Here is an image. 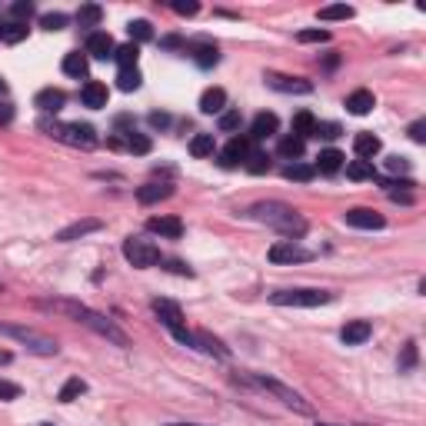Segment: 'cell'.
I'll return each instance as SVG.
<instances>
[{
	"instance_id": "obj_1",
	"label": "cell",
	"mask_w": 426,
	"mask_h": 426,
	"mask_svg": "<svg viewBox=\"0 0 426 426\" xmlns=\"http://www.w3.org/2000/svg\"><path fill=\"white\" fill-rule=\"evenodd\" d=\"M250 217L260 220V223H267V227L280 230L286 240H300L306 233V220L296 213L293 207H286V203H280V200H267V203H253L250 207Z\"/></svg>"
},
{
	"instance_id": "obj_2",
	"label": "cell",
	"mask_w": 426,
	"mask_h": 426,
	"mask_svg": "<svg viewBox=\"0 0 426 426\" xmlns=\"http://www.w3.org/2000/svg\"><path fill=\"white\" fill-rule=\"evenodd\" d=\"M0 333H4V337H11V340H17L21 347H27V350L37 353V357H57V350H60L54 337H47V333H40V330H33V327L0 323Z\"/></svg>"
},
{
	"instance_id": "obj_3",
	"label": "cell",
	"mask_w": 426,
	"mask_h": 426,
	"mask_svg": "<svg viewBox=\"0 0 426 426\" xmlns=\"http://www.w3.org/2000/svg\"><path fill=\"white\" fill-rule=\"evenodd\" d=\"M40 130H47L54 140L60 143H70V147H84L90 150L94 143H97V133L90 123H60V120H44L40 123Z\"/></svg>"
},
{
	"instance_id": "obj_4",
	"label": "cell",
	"mask_w": 426,
	"mask_h": 426,
	"mask_svg": "<svg viewBox=\"0 0 426 426\" xmlns=\"http://www.w3.org/2000/svg\"><path fill=\"white\" fill-rule=\"evenodd\" d=\"M153 313L160 317V323H164L184 347H194V333L184 327V313H180V306H176L174 300H153Z\"/></svg>"
},
{
	"instance_id": "obj_5",
	"label": "cell",
	"mask_w": 426,
	"mask_h": 426,
	"mask_svg": "<svg viewBox=\"0 0 426 426\" xmlns=\"http://www.w3.org/2000/svg\"><path fill=\"white\" fill-rule=\"evenodd\" d=\"M253 383H257V386H260V390H267V393H274L276 400H280V403L284 406H290V410H296V413H313V410H310V403H306L303 396L296 393V390H290V386H284V383L280 380H270V376H260V373H257V376H250Z\"/></svg>"
},
{
	"instance_id": "obj_6",
	"label": "cell",
	"mask_w": 426,
	"mask_h": 426,
	"mask_svg": "<svg viewBox=\"0 0 426 426\" xmlns=\"http://www.w3.org/2000/svg\"><path fill=\"white\" fill-rule=\"evenodd\" d=\"M80 323H84V327H90L94 333H100L103 340H110V343H117V347H130V337H127V333H123V330L117 327L113 320H107L103 313H97V310H90V306L84 310V317H80Z\"/></svg>"
},
{
	"instance_id": "obj_7",
	"label": "cell",
	"mask_w": 426,
	"mask_h": 426,
	"mask_svg": "<svg viewBox=\"0 0 426 426\" xmlns=\"http://www.w3.org/2000/svg\"><path fill=\"white\" fill-rule=\"evenodd\" d=\"M330 300H333V293H327V290H280V293H270L274 306H323Z\"/></svg>"
},
{
	"instance_id": "obj_8",
	"label": "cell",
	"mask_w": 426,
	"mask_h": 426,
	"mask_svg": "<svg viewBox=\"0 0 426 426\" xmlns=\"http://www.w3.org/2000/svg\"><path fill=\"white\" fill-rule=\"evenodd\" d=\"M123 257H127L137 270H147V267H157V263H160V250H157L150 240H143V237H127V240H123Z\"/></svg>"
},
{
	"instance_id": "obj_9",
	"label": "cell",
	"mask_w": 426,
	"mask_h": 426,
	"mask_svg": "<svg viewBox=\"0 0 426 426\" xmlns=\"http://www.w3.org/2000/svg\"><path fill=\"white\" fill-rule=\"evenodd\" d=\"M267 257H270V263H306L313 260V250L300 247L296 240H276Z\"/></svg>"
},
{
	"instance_id": "obj_10",
	"label": "cell",
	"mask_w": 426,
	"mask_h": 426,
	"mask_svg": "<svg viewBox=\"0 0 426 426\" xmlns=\"http://www.w3.org/2000/svg\"><path fill=\"white\" fill-rule=\"evenodd\" d=\"M343 220H347L350 227H357V230H383V227H386L383 213H376V210H370V207L347 210V213H343Z\"/></svg>"
},
{
	"instance_id": "obj_11",
	"label": "cell",
	"mask_w": 426,
	"mask_h": 426,
	"mask_svg": "<svg viewBox=\"0 0 426 426\" xmlns=\"http://www.w3.org/2000/svg\"><path fill=\"white\" fill-rule=\"evenodd\" d=\"M250 137H233V140L220 150V164L223 167H240L247 164V157H250Z\"/></svg>"
},
{
	"instance_id": "obj_12",
	"label": "cell",
	"mask_w": 426,
	"mask_h": 426,
	"mask_svg": "<svg viewBox=\"0 0 426 426\" xmlns=\"http://www.w3.org/2000/svg\"><path fill=\"white\" fill-rule=\"evenodd\" d=\"M263 80H267V87L280 90V94H310V90H313V84H310V80H303V77L267 74V77H263Z\"/></svg>"
},
{
	"instance_id": "obj_13",
	"label": "cell",
	"mask_w": 426,
	"mask_h": 426,
	"mask_svg": "<svg viewBox=\"0 0 426 426\" xmlns=\"http://www.w3.org/2000/svg\"><path fill=\"white\" fill-rule=\"evenodd\" d=\"M37 306H40V310H50V313H64V317L77 320V323H80L84 310H87L84 303H77V300H64V296H54V300H37Z\"/></svg>"
},
{
	"instance_id": "obj_14",
	"label": "cell",
	"mask_w": 426,
	"mask_h": 426,
	"mask_svg": "<svg viewBox=\"0 0 426 426\" xmlns=\"http://www.w3.org/2000/svg\"><path fill=\"white\" fill-rule=\"evenodd\" d=\"M147 230H150V233H160L167 240H180V237H184V220L180 217H150L147 220Z\"/></svg>"
},
{
	"instance_id": "obj_15",
	"label": "cell",
	"mask_w": 426,
	"mask_h": 426,
	"mask_svg": "<svg viewBox=\"0 0 426 426\" xmlns=\"http://www.w3.org/2000/svg\"><path fill=\"white\" fill-rule=\"evenodd\" d=\"M174 197V184H157V180H150V184L137 186V200H140L143 207H150V203H160V200Z\"/></svg>"
},
{
	"instance_id": "obj_16",
	"label": "cell",
	"mask_w": 426,
	"mask_h": 426,
	"mask_svg": "<svg viewBox=\"0 0 426 426\" xmlns=\"http://www.w3.org/2000/svg\"><path fill=\"white\" fill-rule=\"evenodd\" d=\"M113 50H117V44H113V37H110L107 30H94L87 37V54L97 57V60H107V57H113Z\"/></svg>"
},
{
	"instance_id": "obj_17",
	"label": "cell",
	"mask_w": 426,
	"mask_h": 426,
	"mask_svg": "<svg viewBox=\"0 0 426 426\" xmlns=\"http://www.w3.org/2000/svg\"><path fill=\"white\" fill-rule=\"evenodd\" d=\"M280 130V117L276 113H257L253 117V127H250V140H267V137H274V133Z\"/></svg>"
},
{
	"instance_id": "obj_18",
	"label": "cell",
	"mask_w": 426,
	"mask_h": 426,
	"mask_svg": "<svg viewBox=\"0 0 426 426\" xmlns=\"http://www.w3.org/2000/svg\"><path fill=\"white\" fill-rule=\"evenodd\" d=\"M373 333V327L366 323V320H350L347 327L340 330V340L347 343V347H360V343H366Z\"/></svg>"
},
{
	"instance_id": "obj_19",
	"label": "cell",
	"mask_w": 426,
	"mask_h": 426,
	"mask_svg": "<svg viewBox=\"0 0 426 426\" xmlns=\"http://www.w3.org/2000/svg\"><path fill=\"white\" fill-rule=\"evenodd\" d=\"M103 227L100 220H77V223H70V227H64L60 233H57V240L60 243H70V240H80V237H87V233H97V230Z\"/></svg>"
},
{
	"instance_id": "obj_20",
	"label": "cell",
	"mask_w": 426,
	"mask_h": 426,
	"mask_svg": "<svg viewBox=\"0 0 426 426\" xmlns=\"http://www.w3.org/2000/svg\"><path fill=\"white\" fill-rule=\"evenodd\" d=\"M380 137H376V133H357V137H353V153H357V157H360V160H370L373 164V157H376V153H380Z\"/></svg>"
},
{
	"instance_id": "obj_21",
	"label": "cell",
	"mask_w": 426,
	"mask_h": 426,
	"mask_svg": "<svg viewBox=\"0 0 426 426\" xmlns=\"http://www.w3.org/2000/svg\"><path fill=\"white\" fill-rule=\"evenodd\" d=\"M33 103L44 110V113H60V110H64V103H67V94H64V90L47 87V90H40V94L33 97Z\"/></svg>"
},
{
	"instance_id": "obj_22",
	"label": "cell",
	"mask_w": 426,
	"mask_h": 426,
	"mask_svg": "<svg viewBox=\"0 0 426 426\" xmlns=\"http://www.w3.org/2000/svg\"><path fill=\"white\" fill-rule=\"evenodd\" d=\"M107 97H110L107 87H103V84H97V80H87V84H84V90H80V100H84L90 110L107 107Z\"/></svg>"
},
{
	"instance_id": "obj_23",
	"label": "cell",
	"mask_w": 426,
	"mask_h": 426,
	"mask_svg": "<svg viewBox=\"0 0 426 426\" xmlns=\"http://www.w3.org/2000/svg\"><path fill=\"white\" fill-rule=\"evenodd\" d=\"M373 107H376V97H373L370 90H353L350 97H347V110L357 113V117H366Z\"/></svg>"
},
{
	"instance_id": "obj_24",
	"label": "cell",
	"mask_w": 426,
	"mask_h": 426,
	"mask_svg": "<svg viewBox=\"0 0 426 426\" xmlns=\"http://www.w3.org/2000/svg\"><path fill=\"white\" fill-rule=\"evenodd\" d=\"M223 107H227V90L223 87L203 90V97H200V110L203 113H223Z\"/></svg>"
},
{
	"instance_id": "obj_25",
	"label": "cell",
	"mask_w": 426,
	"mask_h": 426,
	"mask_svg": "<svg viewBox=\"0 0 426 426\" xmlns=\"http://www.w3.org/2000/svg\"><path fill=\"white\" fill-rule=\"evenodd\" d=\"M60 67H64V74H67V77H77V80L90 74L87 54H80V50H74V54H67V57H64V64H60Z\"/></svg>"
},
{
	"instance_id": "obj_26",
	"label": "cell",
	"mask_w": 426,
	"mask_h": 426,
	"mask_svg": "<svg viewBox=\"0 0 426 426\" xmlns=\"http://www.w3.org/2000/svg\"><path fill=\"white\" fill-rule=\"evenodd\" d=\"M343 153L340 150H320V157H317V167L313 170H320V174H337L340 167H343Z\"/></svg>"
},
{
	"instance_id": "obj_27",
	"label": "cell",
	"mask_w": 426,
	"mask_h": 426,
	"mask_svg": "<svg viewBox=\"0 0 426 426\" xmlns=\"http://www.w3.org/2000/svg\"><path fill=\"white\" fill-rule=\"evenodd\" d=\"M194 347H200L203 353H213V357H227V353H230L217 337H210L207 330H200V333H194Z\"/></svg>"
},
{
	"instance_id": "obj_28",
	"label": "cell",
	"mask_w": 426,
	"mask_h": 426,
	"mask_svg": "<svg viewBox=\"0 0 426 426\" xmlns=\"http://www.w3.org/2000/svg\"><path fill=\"white\" fill-rule=\"evenodd\" d=\"M213 150H217L213 133H197V137L190 140V153H194L197 160H203V157H213Z\"/></svg>"
},
{
	"instance_id": "obj_29",
	"label": "cell",
	"mask_w": 426,
	"mask_h": 426,
	"mask_svg": "<svg viewBox=\"0 0 426 426\" xmlns=\"http://www.w3.org/2000/svg\"><path fill=\"white\" fill-rule=\"evenodd\" d=\"M276 150H280V157H286V160H300V157H303V150H306V140H300V137H293V133H290V137H284V140H280V147H276Z\"/></svg>"
},
{
	"instance_id": "obj_30",
	"label": "cell",
	"mask_w": 426,
	"mask_h": 426,
	"mask_svg": "<svg viewBox=\"0 0 426 426\" xmlns=\"http://www.w3.org/2000/svg\"><path fill=\"white\" fill-rule=\"evenodd\" d=\"M313 127H317V117H313L310 110H300L293 117V137H300V140L313 137Z\"/></svg>"
},
{
	"instance_id": "obj_31",
	"label": "cell",
	"mask_w": 426,
	"mask_h": 426,
	"mask_svg": "<svg viewBox=\"0 0 426 426\" xmlns=\"http://www.w3.org/2000/svg\"><path fill=\"white\" fill-rule=\"evenodd\" d=\"M84 393H87V383L80 380V376H70V380L64 383V390L57 393V400H60V403H74L77 396H84Z\"/></svg>"
},
{
	"instance_id": "obj_32",
	"label": "cell",
	"mask_w": 426,
	"mask_h": 426,
	"mask_svg": "<svg viewBox=\"0 0 426 426\" xmlns=\"http://www.w3.org/2000/svg\"><path fill=\"white\" fill-rule=\"evenodd\" d=\"M137 57H140V47L137 44H123L113 50V60L120 64V70H130V67H137Z\"/></svg>"
},
{
	"instance_id": "obj_33",
	"label": "cell",
	"mask_w": 426,
	"mask_h": 426,
	"mask_svg": "<svg viewBox=\"0 0 426 426\" xmlns=\"http://www.w3.org/2000/svg\"><path fill=\"white\" fill-rule=\"evenodd\" d=\"M0 40L4 44H21L27 40V23H0Z\"/></svg>"
},
{
	"instance_id": "obj_34",
	"label": "cell",
	"mask_w": 426,
	"mask_h": 426,
	"mask_svg": "<svg viewBox=\"0 0 426 426\" xmlns=\"http://www.w3.org/2000/svg\"><path fill=\"white\" fill-rule=\"evenodd\" d=\"M347 176L350 180H376V170L370 160H353V164H347Z\"/></svg>"
},
{
	"instance_id": "obj_35",
	"label": "cell",
	"mask_w": 426,
	"mask_h": 426,
	"mask_svg": "<svg viewBox=\"0 0 426 426\" xmlns=\"http://www.w3.org/2000/svg\"><path fill=\"white\" fill-rule=\"evenodd\" d=\"M194 60H197V67H203V70H210V67H217L220 60V50L213 44H203L194 50Z\"/></svg>"
},
{
	"instance_id": "obj_36",
	"label": "cell",
	"mask_w": 426,
	"mask_h": 426,
	"mask_svg": "<svg viewBox=\"0 0 426 426\" xmlns=\"http://www.w3.org/2000/svg\"><path fill=\"white\" fill-rule=\"evenodd\" d=\"M284 176H286V180H296V184H310V180L317 176V170H313L310 164H290L284 170Z\"/></svg>"
},
{
	"instance_id": "obj_37",
	"label": "cell",
	"mask_w": 426,
	"mask_h": 426,
	"mask_svg": "<svg viewBox=\"0 0 426 426\" xmlns=\"http://www.w3.org/2000/svg\"><path fill=\"white\" fill-rule=\"evenodd\" d=\"M100 17H103V11H100L97 4H84V7L77 11V23H80V27H97Z\"/></svg>"
},
{
	"instance_id": "obj_38",
	"label": "cell",
	"mask_w": 426,
	"mask_h": 426,
	"mask_svg": "<svg viewBox=\"0 0 426 426\" xmlns=\"http://www.w3.org/2000/svg\"><path fill=\"white\" fill-rule=\"evenodd\" d=\"M353 7L347 4H333V7H320V21H350Z\"/></svg>"
},
{
	"instance_id": "obj_39",
	"label": "cell",
	"mask_w": 426,
	"mask_h": 426,
	"mask_svg": "<svg viewBox=\"0 0 426 426\" xmlns=\"http://www.w3.org/2000/svg\"><path fill=\"white\" fill-rule=\"evenodd\" d=\"M140 70H137V67H130V70H120V74H117V87L120 90H127V94H130V90H137L140 87Z\"/></svg>"
},
{
	"instance_id": "obj_40",
	"label": "cell",
	"mask_w": 426,
	"mask_h": 426,
	"mask_svg": "<svg viewBox=\"0 0 426 426\" xmlns=\"http://www.w3.org/2000/svg\"><path fill=\"white\" fill-rule=\"evenodd\" d=\"M127 33H130V44H143V40L153 37V27L147 21H133L130 27H127Z\"/></svg>"
},
{
	"instance_id": "obj_41",
	"label": "cell",
	"mask_w": 426,
	"mask_h": 426,
	"mask_svg": "<svg viewBox=\"0 0 426 426\" xmlns=\"http://www.w3.org/2000/svg\"><path fill=\"white\" fill-rule=\"evenodd\" d=\"M67 21H70L67 13L54 11V13H44V17H40V27H44V30H64Z\"/></svg>"
},
{
	"instance_id": "obj_42",
	"label": "cell",
	"mask_w": 426,
	"mask_h": 426,
	"mask_svg": "<svg viewBox=\"0 0 426 426\" xmlns=\"http://www.w3.org/2000/svg\"><path fill=\"white\" fill-rule=\"evenodd\" d=\"M243 167H247L250 174H267V170H270V157H267V153H250Z\"/></svg>"
},
{
	"instance_id": "obj_43",
	"label": "cell",
	"mask_w": 426,
	"mask_h": 426,
	"mask_svg": "<svg viewBox=\"0 0 426 426\" xmlns=\"http://www.w3.org/2000/svg\"><path fill=\"white\" fill-rule=\"evenodd\" d=\"M127 150H133V153H150V137H143V133L130 130V133H127Z\"/></svg>"
},
{
	"instance_id": "obj_44",
	"label": "cell",
	"mask_w": 426,
	"mask_h": 426,
	"mask_svg": "<svg viewBox=\"0 0 426 426\" xmlns=\"http://www.w3.org/2000/svg\"><path fill=\"white\" fill-rule=\"evenodd\" d=\"M340 123H333V120H327V123H320L317 120V127H313V137H320V140H337L340 137Z\"/></svg>"
},
{
	"instance_id": "obj_45",
	"label": "cell",
	"mask_w": 426,
	"mask_h": 426,
	"mask_svg": "<svg viewBox=\"0 0 426 426\" xmlns=\"http://www.w3.org/2000/svg\"><path fill=\"white\" fill-rule=\"evenodd\" d=\"M220 130L223 133L240 130V110H227V113H220Z\"/></svg>"
},
{
	"instance_id": "obj_46",
	"label": "cell",
	"mask_w": 426,
	"mask_h": 426,
	"mask_svg": "<svg viewBox=\"0 0 426 426\" xmlns=\"http://www.w3.org/2000/svg\"><path fill=\"white\" fill-rule=\"evenodd\" d=\"M11 13H13V23L30 21V17H33V4H30V0H17V4L11 7Z\"/></svg>"
},
{
	"instance_id": "obj_47",
	"label": "cell",
	"mask_w": 426,
	"mask_h": 426,
	"mask_svg": "<svg viewBox=\"0 0 426 426\" xmlns=\"http://www.w3.org/2000/svg\"><path fill=\"white\" fill-rule=\"evenodd\" d=\"M296 40H300V44H327L330 33L327 30H300L296 33Z\"/></svg>"
},
{
	"instance_id": "obj_48",
	"label": "cell",
	"mask_w": 426,
	"mask_h": 426,
	"mask_svg": "<svg viewBox=\"0 0 426 426\" xmlns=\"http://www.w3.org/2000/svg\"><path fill=\"white\" fill-rule=\"evenodd\" d=\"M413 366H416V343H406V347H403V360H400V373L413 370Z\"/></svg>"
},
{
	"instance_id": "obj_49",
	"label": "cell",
	"mask_w": 426,
	"mask_h": 426,
	"mask_svg": "<svg viewBox=\"0 0 426 426\" xmlns=\"http://www.w3.org/2000/svg\"><path fill=\"white\" fill-rule=\"evenodd\" d=\"M17 396H21V386H17V383L0 380V400H17Z\"/></svg>"
},
{
	"instance_id": "obj_50",
	"label": "cell",
	"mask_w": 426,
	"mask_h": 426,
	"mask_svg": "<svg viewBox=\"0 0 426 426\" xmlns=\"http://www.w3.org/2000/svg\"><path fill=\"white\" fill-rule=\"evenodd\" d=\"M410 140H413V143H426V120L410 123Z\"/></svg>"
},
{
	"instance_id": "obj_51",
	"label": "cell",
	"mask_w": 426,
	"mask_h": 426,
	"mask_svg": "<svg viewBox=\"0 0 426 426\" xmlns=\"http://www.w3.org/2000/svg\"><path fill=\"white\" fill-rule=\"evenodd\" d=\"M386 170H390V174H406V170H410V160H403V157H390V160H386Z\"/></svg>"
},
{
	"instance_id": "obj_52",
	"label": "cell",
	"mask_w": 426,
	"mask_h": 426,
	"mask_svg": "<svg viewBox=\"0 0 426 426\" xmlns=\"http://www.w3.org/2000/svg\"><path fill=\"white\" fill-rule=\"evenodd\" d=\"M160 47H167V50H184L186 40H184V37H164V40H160Z\"/></svg>"
},
{
	"instance_id": "obj_53",
	"label": "cell",
	"mask_w": 426,
	"mask_h": 426,
	"mask_svg": "<svg viewBox=\"0 0 426 426\" xmlns=\"http://www.w3.org/2000/svg\"><path fill=\"white\" fill-rule=\"evenodd\" d=\"M167 270H174V274H180V276H194V270H190V267H184L180 260H167Z\"/></svg>"
},
{
	"instance_id": "obj_54",
	"label": "cell",
	"mask_w": 426,
	"mask_h": 426,
	"mask_svg": "<svg viewBox=\"0 0 426 426\" xmlns=\"http://www.w3.org/2000/svg\"><path fill=\"white\" fill-rule=\"evenodd\" d=\"M174 11H176V13H184V17H194V13H197L200 7H197V4H174Z\"/></svg>"
},
{
	"instance_id": "obj_55",
	"label": "cell",
	"mask_w": 426,
	"mask_h": 426,
	"mask_svg": "<svg viewBox=\"0 0 426 426\" xmlns=\"http://www.w3.org/2000/svg\"><path fill=\"white\" fill-rule=\"evenodd\" d=\"M13 120V107L11 103H0V123H11Z\"/></svg>"
},
{
	"instance_id": "obj_56",
	"label": "cell",
	"mask_w": 426,
	"mask_h": 426,
	"mask_svg": "<svg viewBox=\"0 0 426 426\" xmlns=\"http://www.w3.org/2000/svg\"><path fill=\"white\" fill-rule=\"evenodd\" d=\"M150 123H153V127H167L170 117H167V113H150Z\"/></svg>"
},
{
	"instance_id": "obj_57",
	"label": "cell",
	"mask_w": 426,
	"mask_h": 426,
	"mask_svg": "<svg viewBox=\"0 0 426 426\" xmlns=\"http://www.w3.org/2000/svg\"><path fill=\"white\" fill-rule=\"evenodd\" d=\"M0 363H11V353H0Z\"/></svg>"
},
{
	"instance_id": "obj_58",
	"label": "cell",
	"mask_w": 426,
	"mask_h": 426,
	"mask_svg": "<svg viewBox=\"0 0 426 426\" xmlns=\"http://www.w3.org/2000/svg\"><path fill=\"white\" fill-rule=\"evenodd\" d=\"M0 94H7V84H4V80H0Z\"/></svg>"
},
{
	"instance_id": "obj_59",
	"label": "cell",
	"mask_w": 426,
	"mask_h": 426,
	"mask_svg": "<svg viewBox=\"0 0 426 426\" xmlns=\"http://www.w3.org/2000/svg\"><path fill=\"white\" fill-rule=\"evenodd\" d=\"M170 426H197V423H170Z\"/></svg>"
},
{
	"instance_id": "obj_60",
	"label": "cell",
	"mask_w": 426,
	"mask_h": 426,
	"mask_svg": "<svg viewBox=\"0 0 426 426\" xmlns=\"http://www.w3.org/2000/svg\"><path fill=\"white\" fill-rule=\"evenodd\" d=\"M317 426H333V423H317Z\"/></svg>"
},
{
	"instance_id": "obj_61",
	"label": "cell",
	"mask_w": 426,
	"mask_h": 426,
	"mask_svg": "<svg viewBox=\"0 0 426 426\" xmlns=\"http://www.w3.org/2000/svg\"><path fill=\"white\" fill-rule=\"evenodd\" d=\"M40 426H54V423H40Z\"/></svg>"
}]
</instances>
